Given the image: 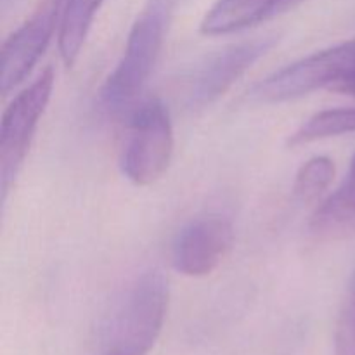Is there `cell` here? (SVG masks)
I'll use <instances>...</instances> for the list:
<instances>
[{
    "instance_id": "cell-3",
    "label": "cell",
    "mask_w": 355,
    "mask_h": 355,
    "mask_svg": "<svg viewBox=\"0 0 355 355\" xmlns=\"http://www.w3.org/2000/svg\"><path fill=\"white\" fill-rule=\"evenodd\" d=\"M173 155L172 118L165 104L151 99L132 114L121 149V173L135 186H151L168 170Z\"/></svg>"
},
{
    "instance_id": "cell-2",
    "label": "cell",
    "mask_w": 355,
    "mask_h": 355,
    "mask_svg": "<svg viewBox=\"0 0 355 355\" xmlns=\"http://www.w3.org/2000/svg\"><path fill=\"white\" fill-rule=\"evenodd\" d=\"M182 0H146L132 24L120 61L104 82L101 99L110 110L127 106L144 89L162 54L166 33Z\"/></svg>"
},
{
    "instance_id": "cell-7",
    "label": "cell",
    "mask_w": 355,
    "mask_h": 355,
    "mask_svg": "<svg viewBox=\"0 0 355 355\" xmlns=\"http://www.w3.org/2000/svg\"><path fill=\"white\" fill-rule=\"evenodd\" d=\"M234 227L222 215H207L184 225L173 241L172 263L187 277L210 276L231 252Z\"/></svg>"
},
{
    "instance_id": "cell-10",
    "label": "cell",
    "mask_w": 355,
    "mask_h": 355,
    "mask_svg": "<svg viewBox=\"0 0 355 355\" xmlns=\"http://www.w3.org/2000/svg\"><path fill=\"white\" fill-rule=\"evenodd\" d=\"M104 0H62L58 28L59 54L66 68H73Z\"/></svg>"
},
{
    "instance_id": "cell-4",
    "label": "cell",
    "mask_w": 355,
    "mask_h": 355,
    "mask_svg": "<svg viewBox=\"0 0 355 355\" xmlns=\"http://www.w3.org/2000/svg\"><path fill=\"white\" fill-rule=\"evenodd\" d=\"M54 69L49 66L37 80L21 90L6 107L0 121V196L7 200L30 151L38 121L54 90Z\"/></svg>"
},
{
    "instance_id": "cell-12",
    "label": "cell",
    "mask_w": 355,
    "mask_h": 355,
    "mask_svg": "<svg viewBox=\"0 0 355 355\" xmlns=\"http://www.w3.org/2000/svg\"><path fill=\"white\" fill-rule=\"evenodd\" d=\"M352 132H355V107H335V110L319 111L307 118L291 134L288 144L297 148V146L311 144Z\"/></svg>"
},
{
    "instance_id": "cell-8",
    "label": "cell",
    "mask_w": 355,
    "mask_h": 355,
    "mask_svg": "<svg viewBox=\"0 0 355 355\" xmlns=\"http://www.w3.org/2000/svg\"><path fill=\"white\" fill-rule=\"evenodd\" d=\"M277 35L253 38L229 45L208 59L191 82L187 101L191 107H207L220 99L260 58L277 44Z\"/></svg>"
},
{
    "instance_id": "cell-5",
    "label": "cell",
    "mask_w": 355,
    "mask_h": 355,
    "mask_svg": "<svg viewBox=\"0 0 355 355\" xmlns=\"http://www.w3.org/2000/svg\"><path fill=\"white\" fill-rule=\"evenodd\" d=\"M354 58L355 38L314 52L274 71L253 87L252 97L259 103H286L324 87L335 89L352 68Z\"/></svg>"
},
{
    "instance_id": "cell-6",
    "label": "cell",
    "mask_w": 355,
    "mask_h": 355,
    "mask_svg": "<svg viewBox=\"0 0 355 355\" xmlns=\"http://www.w3.org/2000/svg\"><path fill=\"white\" fill-rule=\"evenodd\" d=\"M62 0H44L6 42L0 59V92L6 96L16 89L33 69L49 47L61 19Z\"/></svg>"
},
{
    "instance_id": "cell-9",
    "label": "cell",
    "mask_w": 355,
    "mask_h": 355,
    "mask_svg": "<svg viewBox=\"0 0 355 355\" xmlns=\"http://www.w3.org/2000/svg\"><path fill=\"white\" fill-rule=\"evenodd\" d=\"M311 232L321 239H343L355 234V153L338 189L315 208Z\"/></svg>"
},
{
    "instance_id": "cell-15",
    "label": "cell",
    "mask_w": 355,
    "mask_h": 355,
    "mask_svg": "<svg viewBox=\"0 0 355 355\" xmlns=\"http://www.w3.org/2000/svg\"><path fill=\"white\" fill-rule=\"evenodd\" d=\"M335 90H340V92L349 94V96L355 97V58L352 62V68L349 69V73H347L345 78H343L342 82L335 87Z\"/></svg>"
},
{
    "instance_id": "cell-14",
    "label": "cell",
    "mask_w": 355,
    "mask_h": 355,
    "mask_svg": "<svg viewBox=\"0 0 355 355\" xmlns=\"http://www.w3.org/2000/svg\"><path fill=\"white\" fill-rule=\"evenodd\" d=\"M335 355H355V272L336 324Z\"/></svg>"
},
{
    "instance_id": "cell-13",
    "label": "cell",
    "mask_w": 355,
    "mask_h": 355,
    "mask_svg": "<svg viewBox=\"0 0 355 355\" xmlns=\"http://www.w3.org/2000/svg\"><path fill=\"white\" fill-rule=\"evenodd\" d=\"M335 162L328 156H314L298 168L293 182V196L298 203H318L335 179Z\"/></svg>"
},
{
    "instance_id": "cell-1",
    "label": "cell",
    "mask_w": 355,
    "mask_h": 355,
    "mask_svg": "<svg viewBox=\"0 0 355 355\" xmlns=\"http://www.w3.org/2000/svg\"><path fill=\"white\" fill-rule=\"evenodd\" d=\"M168 279L159 270L135 277L114 304L103 333V355H148L168 312Z\"/></svg>"
},
{
    "instance_id": "cell-16",
    "label": "cell",
    "mask_w": 355,
    "mask_h": 355,
    "mask_svg": "<svg viewBox=\"0 0 355 355\" xmlns=\"http://www.w3.org/2000/svg\"><path fill=\"white\" fill-rule=\"evenodd\" d=\"M0 2H2V6H7V3H10L12 0H0Z\"/></svg>"
},
{
    "instance_id": "cell-11",
    "label": "cell",
    "mask_w": 355,
    "mask_h": 355,
    "mask_svg": "<svg viewBox=\"0 0 355 355\" xmlns=\"http://www.w3.org/2000/svg\"><path fill=\"white\" fill-rule=\"evenodd\" d=\"M300 0H217L214 16L229 33L243 31L290 9Z\"/></svg>"
}]
</instances>
